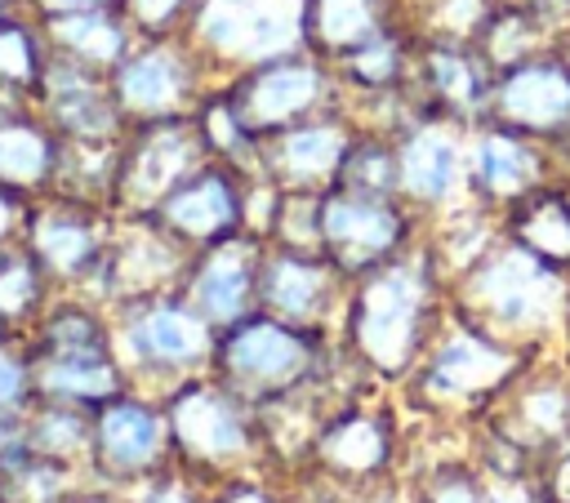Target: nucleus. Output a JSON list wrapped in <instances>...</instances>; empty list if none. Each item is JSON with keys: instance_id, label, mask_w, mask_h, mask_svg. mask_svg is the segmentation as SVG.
Returning a JSON list of instances; mask_svg holds the SVG:
<instances>
[{"instance_id": "f257e3e1", "label": "nucleus", "mask_w": 570, "mask_h": 503, "mask_svg": "<svg viewBox=\"0 0 570 503\" xmlns=\"http://www.w3.org/2000/svg\"><path fill=\"white\" fill-rule=\"evenodd\" d=\"M410 236V214L392 196L356 191V187H325L316 200V249L343 272L365 276L401 254Z\"/></svg>"}, {"instance_id": "f03ea898", "label": "nucleus", "mask_w": 570, "mask_h": 503, "mask_svg": "<svg viewBox=\"0 0 570 503\" xmlns=\"http://www.w3.org/2000/svg\"><path fill=\"white\" fill-rule=\"evenodd\" d=\"M209 142L200 129V116H160V120H138V134H129L116 147V174H111V191L120 196V205L147 214L151 205H160L191 169L205 165Z\"/></svg>"}, {"instance_id": "7ed1b4c3", "label": "nucleus", "mask_w": 570, "mask_h": 503, "mask_svg": "<svg viewBox=\"0 0 570 503\" xmlns=\"http://www.w3.org/2000/svg\"><path fill=\"white\" fill-rule=\"evenodd\" d=\"M325 98V67L316 53H272L263 62H249L223 93L232 116L245 125V134L258 142L267 134H281L298 120H307Z\"/></svg>"}, {"instance_id": "20e7f679", "label": "nucleus", "mask_w": 570, "mask_h": 503, "mask_svg": "<svg viewBox=\"0 0 570 503\" xmlns=\"http://www.w3.org/2000/svg\"><path fill=\"white\" fill-rule=\"evenodd\" d=\"M423 307H428V276L419 263L387 258L383 267L365 272L352 320L361 352L383 369H401L414 352Z\"/></svg>"}, {"instance_id": "39448f33", "label": "nucleus", "mask_w": 570, "mask_h": 503, "mask_svg": "<svg viewBox=\"0 0 570 503\" xmlns=\"http://www.w3.org/2000/svg\"><path fill=\"white\" fill-rule=\"evenodd\" d=\"M142 218L156 223L165 236L187 240L196 249H209L218 240H232L249 223V196H245L240 169L232 160H223V156L218 160H205L160 205H151Z\"/></svg>"}, {"instance_id": "423d86ee", "label": "nucleus", "mask_w": 570, "mask_h": 503, "mask_svg": "<svg viewBox=\"0 0 570 503\" xmlns=\"http://www.w3.org/2000/svg\"><path fill=\"white\" fill-rule=\"evenodd\" d=\"M196 36L218 58L263 62L303 45V0H205Z\"/></svg>"}, {"instance_id": "0eeeda50", "label": "nucleus", "mask_w": 570, "mask_h": 503, "mask_svg": "<svg viewBox=\"0 0 570 503\" xmlns=\"http://www.w3.org/2000/svg\"><path fill=\"white\" fill-rule=\"evenodd\" d=\"M494 125H508L530 138H552L570 129V62L557 53H530L494 71L490 93Z\"/></svg>"}, {"instance_id": "6e6552de", "label": "nucleus", "mask_w": 570, "mask_h": 503, "mask_svg": "<svg viewBox=\"0 0 570 503\" xmlns=\"http://www.w3.org/2000/svg\"><path fill=\"white\" fill-rule=\"evenodd\" d=\"M191 89H196V67L169 36H147V45H134L111 67V93L120 102V116L134 120L183 116Z\"/></svg>"}, {"instance_id": "1a4fd4ad", "label": "nucleus", "mask_w": 570, "mask_h": 503, "mask_svg": "<svg viewBox=\"0 0 570 503\" xmlns=\"http://www.w3.org/2000/svg\"><path fill=\"white\" fill-rule=\"evenodd\" d=\"M307 365V338L294 320H281L272 312L240 316L227 325L223 338V369L240 387H276L294 378Z\"/></svg>"}, {"instance_id": "9d476101", "label": "nucleus", "mask_w": 570, "mask_h": 503, "mask_svg": "<svg viewBox=\"0 0 570 503\" xmlns=\"http://www.w3.org/2000/svg\"><path fill=\"white\" fill-rule=\"evenodd\" d=\"M352 142L356 138L338 120H312V116L289 125V129H281V134L258 138L263 160L272 169V183L294 187V191H316V187L325 191V187H334Z\"/></svg>"}, {"instance_id": "9b49d317", "label": "nucleus", "mask_w": 570, "mask_h": 503, "mask_svg": "<svg viewBox=\"0 0 570 503\" xmlns=\"http://www.w3.org/2000/svg\"><path fill=\"white\" fill-rule=\"evenodd\" d=\"M334 263L321 254V249H307V245H272L263 249L258 258V303L281 316V320H316L321 307L330 303V285H334ZM343 276V272H338Z\"/></svg>"}, {"instance_id": "f8f14e48", "label": "nucleus", "mask_w": 570, "mask_h": 503, "mask_svg": "<svg viewBox=\"0 0 570 503\" xmlns=\"http://www.w3.org/2000/svg\"><path fill=\"white\" fill-rule=\"evenodd\" d=\"M557 289V267L543 263L539 254L521 249L517 240H508L499 254L481 258L472 272V294L476 303H485L490 316L525 325L534 316H543L548 298Z\"/></svg>"}, {"instance_id": "ddd939ff", "label": "nucleus", "mask_w": 570, "mask_h": 503, "mask_svg": "<svg viewBox=\"0 0 570 503\" xmlns=\"http://www.w3.org/2000/svg\"><path fill=\"white\" fill-rule=\"evenodd\" d=\"M45 387L67 392V396H107V392H116V365H111L102 329L89 320V312H62V316L49 320Z\"/></svg>"}, {"instance_id": "4468645a", "label": "nucleus", "mask_w": 570, "mask_h": 503, "mask_svg": "<svg viewBox=\"0 0 570 503\" xmlns=\"http://www.w3.org/2000/svg\"><path fill=\"white\" fill-rule=\"evenodd\" d=\"M258 258L263 254L245 236L200 249V263L191 267V307L209 325H232L249 316V303L258 298Z\"/></svg>"}, {"instance_id": "2eb2a0df", "label": "nucleus", "mask_w": 570, "mask_h": 503, "mask_svg": "<svg viewBox=\"0 0 570 503\" xmlns=\"http://www.w3.org/2000/svg\"><path fill=\"white\" fill-rule=\"evenodd\" d=\"M423 85L432 102L450 116H476L490 107L494 93V62L476 49V40L436 36L423 45Z\"/></svg>"}, {"instance_id": "dca6fc26", "label": "nucleus", "mask_w": 570, "mask_h": 503, "mask_svg": "<svg viewBox=\"0 0 570 503\" xmlns=\"http://www.w3.org/2000/svg\"><path fill=\"white\" fill-rule=\"evenodd\" d=\"M396 174L401 196L419 205H441L463 178V147L441 120H423L396 142Z\"/></svg>"}, {"instance_id": "f3484780", "label": "nucleus", "mask_w": 570, "mask_h": 503, "mask_svg": "<svg viewBox=\"0 0 570 503\" xmlns=\"http://www.w3.org/2000/svg\"><path fill=\"white\" fill-rule=\"evenodd\" d=\"M472 187L476 196L485 200H521L530 191H539V174H543V160L534 151V138L530 134H517L508 125H494L476 138L472 147Z\"/></svg>"}, {"instance_id": "a211bd4d", "label": "nucleus", "mask_w": 570, "mask_h": 503, "mask_svg": "<svg viewBox=\"0 0 570 503\" xmlns=\"http://www.w3.org/2000/svg\"><path fill=\"white\" fill-rule=\"evenodd\" d=\"M396 18V0H303V45L316 58H347L365 40L383 36Z\"/></svg>"}, {"instance_id": "6ab92c4d", "label": "nucleus", "mask_w": 570, "mask_h": 503, "mask_svg": "<svg viewBox=\"0 0 570 503\" xmlns=\"http://www.w3.org/2000/svg\"><path fill=\"white\" fill-rule=\"evenodd\" d=\"M27 240H31V254L40 258V267L53 276H67V280L94 272L102 258V231L89 218V209H80V205L40 209L27 227Z\"/></svg>"}, {"instance_id": "aec40b11", "label": "nucleus", "mask_w": 570, "mask_h": 503, "mask_svg": "<svg viewBox=\"0 0 570 503\" xmlns=\"http://www.w3.org/2000/svg\"><path fill=\"white\" fill-rule=\"evenodd\" d=\"M129 343L151 365H187V361L205 356V347H209V320L191 303L156 298V303H147L134 316Z\"/></svg>"}, {"instance_id": "412c9836", "label": "nucleus", "mask_w": 570, "mask_h": 503, "mask_svg": "<svg viewBox=\"0 0 570 503\" xmlns=\"http://www.w3.org/2000/svg\"><path fill=\"white\" fill-rule=\"evenodd\" d=\"M45 40L53 53L111 76V67L134 49V27L125 22L120 9H85V13L45 18Z\"/></svg>"}, {"instance_id": "4be33fe9", "label": "nucleus", "mask_w": 570, "mask_h": 503, "mask_svg": "<svg viewBox=\"0 0 570 503\" xmlns=\"http://www.w3.org/2000/svg\"><path fill=\"white\" fill-rule=\"evenodd\" d=\"M67 138L53 125H36L27 116H0V183L13 191L40 187L62 174Z\"/></svg>"}, {"instance_id": "5701e85b", "label": "nucleus", "mask_w": 570, "mask_h": 503, "mask_svg": "<svg viewBox=\"0 0 570 503\" xmlns=\"http://www.w3.org/2000/svg\"><path fill=\"white\" fill-rule=\"evenodd\" d=\"M508 236L539 254L552 267L570 263V196L561 191H530L521 200H512V218H508Z\"/></svg>"}, {"instance_id": "b1692460", "label": "nucleus", "mask_w": 570, "mask_h": 503, "mask_svg": "<svg viewBox=\"0 0 570 503\" xmlns=\"http://www.w3.org/2000/svg\"><path fill=\"white\" fill-rule=\"evenodd\" d=\"M98 445H102V454H107L111 463L138 467V463H147V458L156 454V445H160V423H156L151 410H142V405H134V401H120V405L102 410V418H98Z\"/></svg>"}, {"instance_id": "393cba45", "label": "nucleus", "mask_w": 570, "mask_h": 503, "mask_svg": "<svg viewBox=\"0 0 570 503\" xmlns=\"http://www.w3.org/2000/svg\"><path fill=\"white\" fill-rule=\"evenodd\" d=\"M49 67V45L40 31H31L18 13L0 18V89L9 93H27L40 89Z\"/></svg>"}, {"instance_id": "a878e982", "label": "nucleus", "mask_w": 570, "mask_h": 503, "mask_svg": "<svg viewBox=\"0 0 570 503\" xmlns=\"http://www.w3.org/2000/svg\"><path fill=\"white\" fill-rule=\"evenodd\" d=\"M508 369V352H499L494 343L485 338H450L432 365V383L436 387H450V392H463V387H481L490 378H499Z\"/></svg>"}, {"instance_id": "bb28decb", "label": "nucleus", "mask_w": 570, "mask_h": 503, "mask_svg": "<svg viewBox=\"0 0 570 503\" xmlns=\"http://www.w3.org/2000/svg\"><path fill=\"white\" fill-rule=\"evenodd\" d=\"M338 62H343V76H347L352 85H361V89H370V93H383V89H392V85L405 76V62H410L405 36H401L396 27H387L383 36L365 40L361 49H352V53L338 58Z\"/></svg>"}, {"instance_id": "cd10ccee", "label": "nucleus", "mask_w": 570, "mask_h": 503, "mask_svg": "<svg viewBox=\"0 0 570 503\" xmlns=\"http://www.w3.org/2000/svg\"><path fill=\"white\" fill-rule=\"evenodd\" d=\"M178 432L196 454H227L240 445V423L218 396H187L178 410Z\"/></svg>"}, {"instance_id": "c85d7f7f", "label": "nucleus", "mask_w": 570, "mask_h": 503, "mask_svg": "<svg viewBox=\"0 0 570 503\" xmlns=\"http://www.w3.org/2000/svg\"><path fill=\"white\" fill-rule=\"evenodd\" d=\"M40 272L45 267L31 254V245L27 249H18V245H4L0 249V320L22 316V312L36 307V298H40Z\"/></svg>"}, {"instance_id": "c756f323", "label": "nucleus", "mask_w": 570, "mask_h": 503, "mask_svg": "<svg viewBox=\"0 0 570 503\" xmlns=\"http://www.w3.org/2000/svg\"><path fill=\"white\" fill-rule=\"evenodd\" d=\"M200 4L205 0H120V13L134 27V36H169L178 22L196 27Z\"/></svg>"}, {"instance_id": "7c9ffc66", "label": "nucleus", "mask_w": 570, "mask_h": 503, "mask_svg": "<svg viewBox=\"0 0 570 503\" xmlns=\"http://www.w3.org/2000/svg\"><path fill=\"white\" fill-rule=\"evenodd\" d=\"M334 450L343 454V463H365L370 454H379V432L370 423H343L334 432Z\"/></svg>"}, {"instance_id": "2f4dec72", "label": "nucleus", "mask_w": 570, "mask_h": 503, "mask_svg": "<svg viewBox=\"0 0 570 503\" xmlns=\"http://www.w3.org/2000/svg\"><path fill=\"white\" fill-rule=\"evenodd\" d=\"M22 392H27V365H22L13 352L0 347V410L13 405Z\"/></svg>"}, {"instance_id": "473e14b6", "label": "nucleus", "mask_w": 570, "mask_h": 503, "mask_svg": "<svg viewBox=\"0 0 570 503\" xmlns=\"http://www.w3.org/2000/svg\"><path fill=\"white\" fill-rule=\"evenodd\" d=\"M27 9H36L40 18H58V13H85V9H120V0H22Z\"/></svg>"}, {"instance_id": "72a5a7b5", "label": "nucleus", "mask_w": 570, "mask_h": 503, "mask_svg": "<svg viewBox=\"0 0 570 503\" xmlns=\"http://www.w3.org/2000/svg\"><path fill=\"white\" fill-rule=\"evenodd\" d=\"M436 503H481V490L468 481V476H445L436 490H432Z\"/></svg>"}, {"instance_id": "f704fd0d", "label": "nucleus", "mask_w": 570, "mask_h": 503, "mask_svg": "<svg viewBox=\"0 0 570 503\" xmlns=\"http://www.w3.org/2000/svg\"><path fill=\"white\" fill-rule=\"evenodd\" d=\"M13 231H18V191L0 183V249H4V240Z\"/></svg>"}, {"instance_id": "c9c22d12", "label": "nucleus", "mask_w": 570, "mask_h": 503, "mask_svg": "<svg viewBox=\"0 0 570 503\" xmlns=\"http://www.w3.org/2000/svg\"><path fill=\"white\" fill-rule=\"evenodd\" d=\"M22 9V0H0V18H9V13H18Z\"/></svg>"}, {"instance_id": "e433bc0d", "label": "nucleus", "mask_w": 570, "mask_h": 503, "mask_svg": "<svg viewBox=\"0 0 570 503\" xmlns=\"http://www.w3.org/2000/svg\"><path fill=\"white\" fill-rule=\"evenodd\" d=\"M566 62H570V45H566Z\"/></svg>"}, {"instance_id": "4c0bfd02", "label": "nucleus", "mask_w": 570, "mask_h": 503, "mask_svg": "<svg viewBox=\"0 0 570 503\" xmlns=\"http://www.w3.org/2000/svg\"><path fill=\"white\" fill-rule=\"evenodd\" d=\"M557 4H570V0H557Z\"/></svg>"}]
</instances>
